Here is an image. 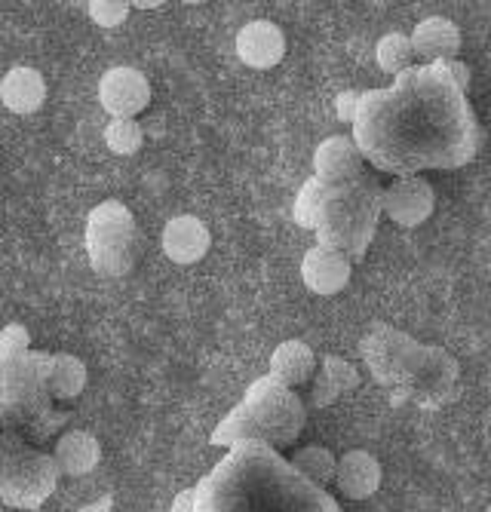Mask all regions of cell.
I'll list each match as a JSON object with an SVG mask.
<instances>
[{
    "label": "cell",
    "mask_w": 491,
    "mask_h": 512,
    "mask_svg": "<svg viewBox=\"0 0 491 512\" xmlns=\"http://www.w3.org/2000/svg\"><path fill=\"white\" fill-rule=\"evenodd\" d=\"M381 188L369 178L347 184V188H332L329 203L323 212L320 227L314 230L320 246L341 249L344 255L363 258L369 249V240L375 237L381 209Z\"/></svg>",
    "instance_id": "1"
},
{
    "label": "cell",
    "mask_w": 491,
    "mask_h": 512,
    "mask_svg": "<svg viewBox=\"0 0 491 512\" xmlns=\"http://www.w3.org/2000/svg\"><path fill=\"white\" fill-rule=\"evenodd\" d=\"M424 350H427L424 344H418L406 332H396L387 322H375L372 332L360 341L366 368L372 371L375 384L387 390L403 387L415 375V368L424 359Z\"/></svg>",
    "instance_id": "2"
},
{
    "label": "cell",
    "mask_w": 491,
    "mask_h": 512,
    "mask_svg": "<svg viewBox=\"0 0 491 512\" xmlns=\"http://www.w3.org/2000/svg\"><path fill=\"white\" fill-rule=\"evenodd\" d=\"M243 411L249 417V424H255V430L267 433L277 442H292L295 433L304 427L301 399L289 387L277 384L271 375L252 384V390L246 393Z\"/></svg>",
    "instance_id": "3"
},
{
    "label": "cell",
    "mask_w": 491,
    "mask_h": 512,
    "mask_svg": "<svg viewBox=\"0 0 491 512\" xmlns=\"http://www.w3.org/2000/svg\"><path fill=\"white\" fill-rule=\"evenodd\" d=\"M461 378V365L455 356H449L442 347H427L421 365L415 368V375L393 390V402H418L424 408H439L445 402H452Z\"/></svg>",
    "instance_id": "4"
},
{
    "label": "cell",
    "mask_w": 491,
    "mask_h": 512,
    "mask_svg": "<svg viewBox=\"0 0 491 512\" xmlns=\"http://www.w3.org/2000/svg\"><path fill=\"white\" fill-rule=\"evenodd\" d=\"M99 105L111 120H136L151 105V83L139 68L117 65L99 80Z\"/></svg>",
    "instance_id": "5"
},
{
    "label": "cell",
    "mask_w": 491,
    "mask_h": 512,
    "mask_svg": "<svg viewBox=\"0 0 491 512\" xmlns=\"http://www.w3.org/2000/svg\"><path fill=\"white\" fill-rule=\"evenodd\" d=\"M381 209L399 227H418L433 215L436 194L430 188V181H424L418 175H403V178H393L384 188Z\"/></svg>",
    "instance_id": "6"
},
{
    "label": "cell",
    "mask_w": 491,
    "mask_h": 512,
    "mask_svg": "<svg viewBox=\"0 0 491 512\" xmlns=\"http://www.w3.org/2000/svg\"><path fill=\"white\" fill-rule=\"evenodd\" d=\"M363 151L350 135H332L314 151V172L329 188H347V184L363 181Z\"/></svg>",
    "instance_id": "7"
},
{
    "label": "cell",
    "mask_w": 491,
    "mask_h": 512,
    "mask_svg": "<svg viewBox=\"0 0 491 512\" xmlns=\"http://www.w3.org/2000/svg\"><path fill=\"white\" fill-rule=\"evenodd\" d=\"M353 276V258L332 246H314L301 258V279L314 295H338Z\"/></svg>",
    "instance_id": "8"
},
{
    "label": "cell",
    "mask_w": 491,
    "mask_h": 512,
    "mask_svg": "<svg viewBox=\"0 0 491 512\" xmlns=\"http://www.w3.org/2000/svg\"><path fill=\"white\" fill-rule=\"evenodd\" d=\"M237 56L243 65L267 71L283 62L286 56V34L280 25L267 22V19H255L249 25L240 28L237 34Z\"/></svg>",
    "instance_id": "9"
},
{
    "label": "cell",
    "mask_w": 491,
    "mask_h": 512,
    "mask_svg": "<svg viewBox=\"0 0 491 512\" xmlns=\"http://www.w3.org/2000/svg\"><path fill=\"white\" fill-rule=\"evenodd\" d=\"M212 246L209 227L197 215H175L163 227V252L175 264H197Z\"/></svg>",
    "instance_id": "10"
},
{
    "label": "cell",
    "mask_w": 491,
    "mask_h": 512,
    "mask_svg": "<svg viewBox=\"0 0 491 512\" xmlns=\"http://www.w3.org/2000/svg\"><path fill=\"white\" fill-rule=\"evenodd\" d=\"M335 488L347 500H369L381 488V463L363 448H350L338 457Z\"/></svg>",
    "instance_id": "11"
},
{
    "label": "cell",
    "mask_w": 491,
    "mask_h": 512,
    "mask_svg": "<svg viewBox=\"0 0 491 512\" xmlns=\"http://www.w3.org/2000/svg\"><path fill=\"white\" fill-rule=\"evenodd\" d=\"M409 37L415 46V59H424L430 65L452 62L461 53V43H464L461 28L445 16H430V19L418 22Z\"/></svg>",
    "instance_id": "12"
},
{
    "label": "cell",
    "mask_w": 491,
    "mask_h": 512,
    "mask_svg": "<svg viewBox=\"0 0 491 512\" xmlns=\"http://www.w3.org/2000/svg\"><path fill=\"white\" fill-rule=\"evenodd\" d=\"M356 387H360V371H356L353 362H347L341 356H323L314 381H310L307 399L314 408H326Z\"/></svg>",
    "instance_id": "13"
},
{
    "label": "cell",
    "mask_w": 491,
    "mask_h": 512,
    "mask_svg": "<svg viewBox=\"0 0 491 512\" xmlns=\"http://www.w3.org/2000/svg\"><path fill=\"white\" fill-rule=\"evenodd\" d=\"M317 368H320V359H317L314 347L304 341H295V338L277 344V350L271 353V378L289 390L314 381Z\"/></svg>",
    "instance_id": "14"
},
{
    "label": "cell",
    "mask_w": 491,
    "mask_h": 512,
    "mask_svg": "<svg viewBox=\"0 0 491 512\" xmlns=\"http://www.w3.org/2000/svg\"><path fill=\"white\" fill-rule=\"evenodd\" d=\"M0 102L13 114H34L47 102V80L37 68L19 65L0 80Z\"/></svg>",
    "instance_id": "15"
},
{
    "label": "cell",
    "mask_w": 491,
    "mask_h": 512,
    "mask_svg": "<svg viewBox=\"0 0 491 512\" xmlns=\"http://www.w3.org/2000/svg\"><path fill=\"white\" fill-rule=\"evenodd\" d=\"M102 460V448H99V439L89 436L83 430H74V433H65L59 442H56V467L65 473V476H86L99 467Z\"/></svg>",
    "instance_id": "16"
},
{
    "label": "cell",
    "mask_w": 491,
    "mask_h": 512,
    "mask_svg": "<svg viewBox=\"0 0 491 512\" xmlns=\"http://www.w3.org/2000/svg\"><path fill=\"white\" fill-rule=\"evenodd\" d=\"M96 234H99V243H93L96 258L105 249H126V243L132 240V215L117 203H105L89 218V237Z\"/></svg>",
    "instance_id": "17"
},
{
    "label": "cell",
    "mask_w": 491,
    "mask_h": 512,
    "mask_svg": "<svg viewBox=\"0 0 491 512\" xmlns=\"http://www.w3.org/2000/svg\"><path fill=\"white\" fill-rule=\"evenodd\" d=\"M292 470L307 479L310 485L317 488H326L329 482H335V473H338V457L323 448V445H304L292 454Z\"/></svg>",
    "instance_id": "18"
},
{
    "label": "cell",
    "mask_w": 491,
    "mask_h": 512,
    "mask_svg": "<svg viewBox=\"0 0 491 512\" xmlns=\"http://www.w3.org/2000/svg\"><path fill=\"white\" fill-rule=\"evenodd\" d=\"M375 62L384 74H403L409 71V65L415 62V46L409 34L390 31L378 40L375 46Z\"/></svg>",
    "instance_id": "19"
},
{
    "label": "cell",
    "mask_w": 491,
    "mask_h": 512,
    "mask_svg": "<svg viewBox=\"0 0 491 512\" xmlns=\"http://www.w3.org/2000/svg\"><path fill=\"white\" fill-rule=\"evenodd\" d=\"M329 184H323L320 178H310L304 188L298 191V200H295V221L307 230H317L320 221H323V212H326V203H329Z\"/></svg>",
    "instance_id": "20"
},
{
    "label": "cell",
    "mask_w": 491,
    "mask_h": 512,
    "mask_svg": "<svg viewBox=\"0 0 491 512\" xmlns=\"http://www.w3.org/2000/svg\"><path fill=\"white\" fill-rule=\"evenodd\" d=\"M86 387V368L80 359L74 356H56L53 359V375H50V393L62 402H71L74 396H80V390Z\"/></svg>",
    "instance_id": "21"
},
{
    "label": "cell",
    "mask_w": 491,
    "mask_h": 512,
    "mask_svg": "<svg viewBox=\"0 0 491 512\" xmlns=\"http://www.w3.org/2000/svg\"><path fill=\"white\" fill-rule=\"evenodd\" d=\"M105 145L117 157H132V154H139L145 145V129L139 120H111L105 126Z\"/></svg>",
    "instance_id": "22"
},
{
    "label": "cell",
    "mask_w": 491,
    "mask_h": 512,
    "mask_svg": "<svg viewBox=\"0 0 491 512\" xmlns=\"http://www.w3.org/2000/svg\"><path fill=\"white\" fill-rule=\"evenodd\" d=\"M129 7L132 4H123V0H93V4H86L89 19H93L99 28H117V25H123L126 16H129Z\"/></svg>",
    "instance_id": "23"
},
{
    "label": "cell",
    "mask_w": 491,
    "mask_h": 512,
    "mask_svg": "<svg viewBox=\"0 0 491 512\" xmlns=\"http://www.w3.org/2000/svg\"><path fill=\"white\" fill-rule=\"evenodd\" d=\"M360 99H363V92H341V96L335 99V111H338V120L341 123H353L356 114H360Z\"/></svg>",
    "instance_id": "24"
},
{
    "label": "cell",
    "mask_w": 491,
    "mask_h": 512,
    "mask_svg": "<svg viewBox=\"0 0 491 512\" xmlns=\"http://www.w3.org/2000/svg\"><path fill=\"white\" fill-rule=\"evenodd\" d=\"M445 68H449V77L455 80V86H458L461 92H467V86H470V68H467L464 62H458V59L445 62Z\"/></svg>",
    "instance_id": "25"
}]
</instances>
